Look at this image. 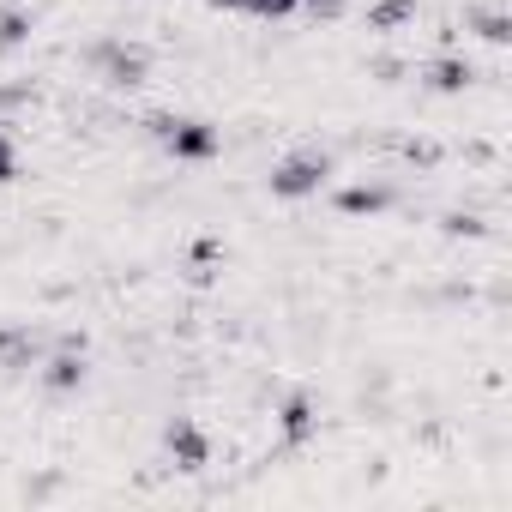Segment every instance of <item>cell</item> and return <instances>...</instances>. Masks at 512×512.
I'll return each mask as SVG.
<instances>
[{"label":"cell","mask_w":512,"mask_h":512,"mask_svg":"<svg viewBox=\"0 0 512 512\" xmlns=\"http://www.w3.org/2000/svg\"><path fill=\"white\" fill-rule=\"evenodd\" d=\"M278 434H284V446H308V440L320 434V410H314V398L290 392V398L278 404Z\"/></svg>","instance_id":"obj_6"},{"label":"cell","mask_w":512,"mask_h":512,"mask_svg":"<svg viewBox=\"0 0 512 512\" xmlns=\"http://www.w3.org/2000/svg\"><path fill=\"white\" fill-rule=\"evenodd\" d=\"M151 133H157L163 151L181 157V163H205V157H217V145H223V133H217L211 121H187V115H151Z\"/></svg>","instance_id":"obj_1"},{"label":"cell","mask_w":512,"mask_h":512,"mask_svg":"<svg viewBox=\"0 0 512 512\" xmlns=\"http://www.w3.org/2000/svg\"><path fill=\"white\" fill-rule=\"evenodd\" d=\"M85 61H91L109 85H121V91H133V85L151 79V49H145V43H121V37H109V43H91Z\"/></svg>","instance_id":"obj_2"},{"label":"cell","mask_w":512,"mask_h":512,"mask_svg":"<svg viewBox=\"0 0 512 512\" xmlns=\"http://www.w3.org/2000/svg\"><path fill=\"white\" fill-rule=\"evenodd\" d=\"M332 181V157L326 151H290L278 169H272V193L278 199H308Z\"/></svg>","instance_id":"obj_3"},{"label":"cell","mask_w":512,"mask_h":512,"mask_svg":"<svg viewBox=\"0 0 512 512\" xmlns=\"http://www.w3.org/2000/svg\"><path fill=\"white\" fill-rule=\"evenodd\" d=\"M31 97V79L25 85H0V109H13V103H25Z\"/></svg>","instance_id":"obj_16"},{"label":"cell","mask_w":512,"mask_h":512,"mask_svg":"<svg viewBox=\"0 0 512 512\" xmlns=\"http://www.w3.org/2000/svg\"><path fill=\"white\" fill-rule=\"evenodd\" d=\"M464 25H470V31H482L488 43H506V13H500V7H482V13H464Z\"/></svg>","instance_id":"obj_12"},{"label":"cell","mask_w":512,"mask_h":512,"mask_svg":"<svg viewBox=\"0 0 512 512\" xmlns=\"http://www.w3.org/2000/svg\"><path fill=\"white\" fill-rule=\"evenodd\" d=\"M163 446H169V464H175V470H205V464H211V440H205V428H199L193 416H175V422L163 428Z\"/></svg>","instance_id":"obj_4"},{"label":"cell","mask_w":512,"mask_h":512,"mask_svg":"<svg viewBox=\"0 0 512 512\" xmlns=\"http://www.w3.org/2000/svg\"><path fill=\"white\" fill-rule=\"evenodd\" d=\"M470 79H476V67H470V61H458V55H440V61H428V67H422V85H428V91H440V97H458Z\"/></svg>","instance_id":"obj_8"},{"label":"cell","mask_w":512,"mask_h":512,"mask_svg":"<svg viewBox=\"0 0 512 512\" xmlns=\"http://www.w3.org/2000/svg\"><path fill=\"white\" fill-rule=\"evenodd\" d=\"M314 19H344V0H302Z\"/></svg>","instance_id":"obj_15"},{"label":"cell","mask_w":512,"mask_h":512,"mask_svg":"<svg viewBox=\"0 0 512 512\" xmlns=\"http://www.w3.org/2000/svg\"><path fill=\"white\" fill-rule=\"evenodd\" d=\"M302 7V0H247V13H260V19H290Z\"/></svg>","instance_id":"obj_13"},{"label":"cell","mask_w":512,"mask_h":512,"mask_svg":"<svg viewBox=\"0 0 512 512\" xmlns=\"http://www.w3.org/2000/svg\"><path fill=\"white\" fill-rule=\"evenodd\" d=\"M416 7H422V0H374V7H368V31L392 37V31H404L416 19Z\"/></svg>","instance_id":"obj_9"},{"label":"cell","mask_w":512,"mask_h":512,"mask_svg":"<svg viewBox=\"0 0 512 512\" xmlns=\"http://www.w3.org/2000/svg\"><path fill=\"white\" fill-rule=\"evenodd\" d=\"M37 356H43V332L37 326H0V368L7 374L37 368Z\"/></svg>","instance_id":"obj_5"},{"label":"cell","mask_w":512,"mask_h":512,"mask_svg":"<svg viewBox=\"0 0 512 512\" xmlns=\"http://www.w3.org/2000/svg\"><path fill=\"white\" fill-rule=\"evenodd\" d=\"M31 13L25 7H7V13H0V55H7V49H19V43H31Z\"/></svg>","instance_id":"obj_11"},{"label":"cell","mask_w":512,"mask_h":512,"mask_svg":"<svg viewBox=\"0 0 512 512\" xmlns=\"http://www.w3.org/2000/svg\"><path fill=\"white\" fill-rule=\"evenodd\" d=\"M43 386H49V392H79V386H85V344H61V350L43 362Z\"/></svg>","instance_id":"obj_7"},{"label":"cell","mask_w":512,"mask_h":512,"mask_svg":"<svg viewBox=\"0 0 512 512\" xmlns=\"http://www.w3.org/2000/svg\"><path fill=\"white\" fill-rule=\"evenodd\" d=\"M211 7H229V13H235V7H247V0H211Z\"/></svg>","instance_id":"obj_17"},{"label":"cell","mask_w":512,"mask_h":512,"mask_svg":"<svg viewBox=\"0 0 512 512\" xmlns=\"http://www.w3.org/2000/svg\"><path fill=\"white\" fill-rule=\"evenodd\" d=\"M386 205H392V187H344L338 193V211H350V217H374Z\"/></svg>","instance_id":"obj_10"},{"label":"cell","mask_w":512,"mask_h":512,"mask_svg":"<svg viewBox=\"0 0 512 512\" xmlns=\"http://www.w3.org/2000/svg\"><path fill=\"white\" fill-rule=\"evenodd\" d=\"M19 175V145H13V133L0 127V181H13Z\"/></svg>","instance_id":"obj_14"}]
</instances>
